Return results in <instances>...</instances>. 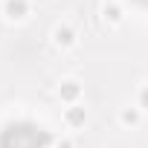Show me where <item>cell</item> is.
Listing matches in <instances>:
<instances>
[{"label":"cell","instance_id":"1","mask_svg":"<svg viewBox=\"0 0 148 148\" xmlns=\"http://www.w3.org/2000/svg\"><path fill=\"white\" fill-rule=\"evenodd\" d=\"M47 134L35 125H9L0 136V148H44Z\"/></svg>","mask_w":148,"mask_h":148},{"label":"cell","instance_id":"2","mask_svg":"<svg viewBox=\"0 0 148 148\" xmlns=\"http://www.w3.org/2000/svg\"><path fill=\"white\" fill-rule=\"evenodd\" d=\"M142 3H148V0H142Z\"/></svg>","mask_w":148,"mask_h":148}]
</instances>
